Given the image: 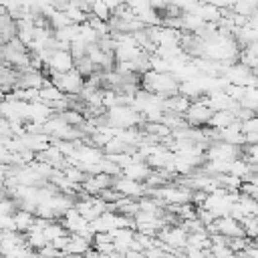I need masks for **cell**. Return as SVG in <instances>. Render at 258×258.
<instances>
[{
  "label": "cell",
  "instance_id": "6da1fadb",
  "mask_svg": "<svg viewBox=\"0 0 258 258\" xmlns=\"http://www.w3.org/2000/svg\"><path fill=\"white\" fill-rule=\"evenodd\" d=\"M105 123L115 127V129H131V127H139L145 123V119L131 107L127 105H119L113 107L105 113Z\"/></svg>",
  "mask_w": 258,
  "mask_h": 258
},
{
  "label": "cell",
  "instance_id": "7a4b0ae2",
  "mask_svg": "<svg viewBox=\"0 0 258 258\" xmlns=\"http://www.w3.org/2000/svg\"><path fill=\"white\" fill-rule=\"evenodd\" d=\"M50 81H52V85L54 87H58L64 95H69V97H79L81 93H83V89H85V77L75 69V71H71V73H62V75H56V73H52L50 77H48Z\"/></svg>",
  "mask_w": 258,
  "mask_h": 258
},
{
  "label": "cell",
  "instance_id": "3957f363",
  "mask_svg": "<svg viewBox=\"0 0 258 258\" xmlns=\"http://www.w3.org/2000/svg\"><path fill=\"white\" fill-rule=\"evenodd\" d=\"M244 155V151H240L234 145H228L224 141H214L210 143L208 151H206V159L208 161H234L240 159Z\"/></svg>",
  "mask_w": 258,
  "mask_h": 258
},
{
  "label": "cell",
  "instance_id": "277c9868",
  "mask_svg": "<svg viewBox=\"0 0 258 258\" xmlns=\"http://www.w3.org/2000/svg\"><path fill=\"white\" fill-rule=\"evenodd\" d=\"M75 62H77V60H75V56H73L71 50H52V52H50V58H48V62H46L44 69H48L50 75H52V73L62 75V73L75 71Z\"/></svg>",
  "mask_w": 258,
  "mask_h": 258
},
{
  "label": "cell",
  "instance_id": "5b68a950",
  "mask_svg": "<svg viewBox=\"0 0 258 258\" xmlns=\"http://www.w3.org/2000/svg\"><path fill=\"white\" fill-rule=\"evenodd\" d=\"M113 189L117 194H121L123 198H133V200H141L143 196H147V185L145 183L133 181V179L123 177V175L113 179Z\"/></svg>",
  "mask_w": 258,
  "mask_h": 258
},
{
  "label": "cell",
  "instance_id": "8992f818",
  "mask_svg": "<svg viewBox=\"0 0 258 258\" xmlns=\"http://www.w3.org/2000/svg\"><path fill=\"white\" fill-rule=\"evenodd\" d=\"M212 115H214V111L204 101H194L189 111L185 113V121L189 123V127H208Z\"/></svg>",
  "mask_w": 258,
  "mask_h": 258
},
{
  "label": "cell",
  "instance_id": "52a82bcc",
  "mask_svg": "<svg viewBox=\"0 0 258 258\" xmlns=\"http://www.w3.org/2000/svg\"><path fill=\"white\" fill-rule=\"evenodd\" d=\"M214 226H216V232L222 234V236H226L228 240H230V238H246V232H244L242 224H240L238 220H234L232 216L218 218Z\"/></svg>",
  "mask_w": 258,
  "mask_h": 258
},
{
  "label": "cell",
  "instance_id": "ba28073f",
  "mask_svg": "<svg viewBox=\"0 0 258 258\" xmlns=\"http://www.w3.org/2000/svg\"><path fill=\"white\" fill-rule=\"evenodd\" d=\"M111 236H113V244H115L117 254H125V252H129L133 248L135 230H131V228H119V230H113Z\"/></svg>",
  "mask_w": 258,
  "mask_h": 258
},
{
  "label": "cell",
  "instance_id": "9c48e42d",
  "mask_svg": "<svg viewBox=\"0 0 258 258\" xmlns=\"http://www.w3.org/2000/svg\"><path fill=\"white\" fill-rule=\"evenodd\" d=\"M149 173H151V167L147 165V161H133L131 165H127V167H123V177H129V179H133V181H139V183H145L147 181V177H149Z\"/></svg>",
  "mask_w": 258,
  "mask_h": 258
},
{
  "label": "cell",
  "instance_id": "30bf717a",
  "mask_svg": "<svg viewBox=\"0 0 258 258\" xmlns=\"http://www.w3.org/2000/svg\"><path fill=\"white\" fill-rule=\"evenodd\" d=\"M62 99H67V97H64V93H62L58 87H54L50 79H46L44 87L40 89V101L52 107L54 103H58V101H62Z\"/></svg>",
  "mask_w": 258,
  "mask_h": 258
},
{
  "label": "cell",
  "instance_id": "8fae6325",
  "mask_svg": "<svg viewBox=\"0 0 258 258\" xmlns=\"http://www.w3.org/2000/svg\"><path fill=\"white\" fill-rule=\"evenodd\" d=\"M14 222H16V232L18 234H28L36 222V216L32 212H26V210H18L14 214Z\"/></svg>",
  "mask_w": 258,
  "mask_h": 258
},
{
  "label": "cell",
  "instance_id": "7c38bea8",
  "mask_svg": "<svg viewBox=\"0 0 258 258\" xmlns=\"http://www.w3.org/2000/svg\"><path fill=\"white\" fill-rule=\"evenodd\" d=\"M232 123H236V115H234L232 111H220V113H214V115H212V119H210L208 127H212V129L220 131V129L230 127Z\"/></svg>",
  "mask_w": 258,
  "mask_h": 258
},
{
  "label": "cell",
  "instance_id": "4fadbf2b",
  "mask_svg": "<svg viewBox=\"0 0 258 258\" xmlns=\"http://www.w3.org/2000/svg\"><path fill=\"white\" fill-rule=\"evenodd\" d=\"M44 236H46L48 244H52L54 240H58V238H62V236H69V232H67V228L62 226V222H50V224L44 228Z\"/></svg>",
  "mask_w": 258,
  "mask_h": 258
},
{
  "label": "cell",
  "instance_id": "5bb4252c",
  "mask_svg": "<svg viewBox=\"0 0 258 258\" xmlns=\"http://www.w3.org/2000/svg\"><path fill=\"white\" fill-rule=\"evenodd\" d=\"M91 14L97 16V18H101V20H105V22H109L113 18V10L109 8L107 2H101V0H97V2L91 4Z\"/></svg>",
  "mask_w": 258,
  "mask_h": 258
},
{
  "label": "cell",
  "instance_id": "9a60e30c",
  "mask_svg": "<svg viewBox=\"0 0 258 258\" xmlns=\"http://www.w3.org/2000/svg\"><path fill=\"white\" fill-rule=\"evenodd\" d=\"M75 69H77L83 77H93L97 67L91 62V58H89V56H85V58H79V60L75 62Z\"/></svg>",
  "mask_w": 258,
  "mask_h": 258
},
{
  "label": "cell",
  "instance_id": "2e32d148",
  "mask_svg": "<svg viewBox=\"0 0 258 258\" xmlns=\"http://www.w3.org/2000/svg\"><path fill=\"white\" fill-rule=\"evenodd\" d=\"M248 26H250V28H254V30L258 32V12H256L254 16H250V18H248Z\"/></svg>",
  "mask_w": 258,
  "mask_h": 258
},
{
  "label": "cell",
  "instance_id": "e0dca14e",
  "mask_svg": "<svg viewBox=\"0 0 258 258\" xmlns=\"http://www.w3.org/2000/svg\"><path fill=\"white\" fill-rule=\"evenodd\" d=\"M36 258H40V256H38V252H36Z\"/></svg>",
  "mask_w": 258,
  "mask_h": 258
},
{
  "label": "cell",
  "instance_id": "ac0fdd59",
  "mask_svg": "<svg viewBox=\"0 0 258 258\" xmlns=\"http://www.w3.org/2000/svg\"><path fill=\"white\" fill-rule=\"evenodd\" d=\"M234 258H238V256H234Z\"/></svg>",
  "mask_w": 258,
  "mask_h": 258
}]
</instances>
